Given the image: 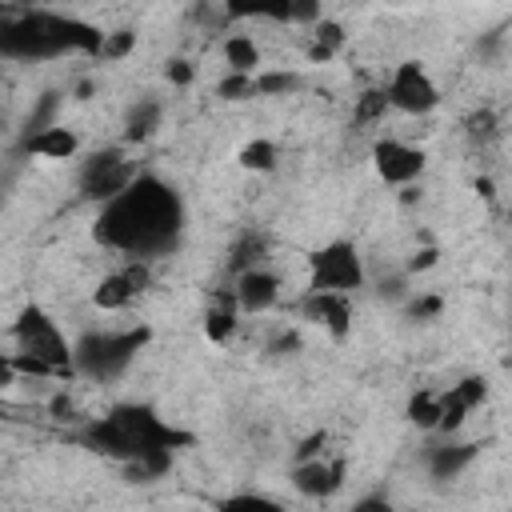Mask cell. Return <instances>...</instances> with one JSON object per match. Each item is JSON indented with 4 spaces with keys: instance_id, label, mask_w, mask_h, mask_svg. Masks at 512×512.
<instances>
[{
    "instance_id": "484cf974",
    "label": "cell",
    "mask_w": 512,
    "mask_h": 512,
    "mask_svg": "<svg viewBox=\"0 0 512 512\" xmlns=\"http://www.w3.org/2000/svg\"><path fill=\"white\" fill-rule=\"evenodd\" d=\"M240 168H248V172H272L276 168V160H280V152H276V144L272 140H264V136H256V140H248L244 148H240Z\"/></svg>"
},
{
    "instance_id": "6da1fadb",
    "label": "cell",
    "mask_w": 512,
    "mask_h": 512,
    "mask_svg": "<svg viewBox=\"0 0 512 512\" xmlns=\"http://www.w3.org/2000/svg\"><path fill=\"white\" fill-rule=\"evenodd\" d=\"M92 236L100 248L120 252L124 260H160L184 240V196L172 180L140 172L116 200L96 208Z\"/></svg>"
},
{
    "instance_id": "2e32d148",
    "label": "cell",
    "mask_w": 512,
    "mask_h": 512,
    "mask_svg": "<svg viewBox=\"0 0 512 512\" xmlns=\"http://www.w3.org/2000/svg\"><path fill=\"white\" fill-rule=\"evenodd\" d=\"M268 252H272L268 232H260V228H244V232H240V236L228 244L224 268H228L232 276H244V272H252V268H264Z\"/></svg>"
},
{
    "instance_id": "4fadbf2b",
    "label": "cell",
    "mask_w": 512,
    "mask_h": 512,
    "mask_svg": "<svg viewBox=\"0 0 512 512\" xmlns=\"http://www.w3.org/2000/svg\"><path fill=\"white\" fill-rule=\"evenodd\" d=\"M300 316L320 324L332 340H348L352 336V296L344 292H304L300 296Z\"/></svg>"
},
{
    "instance_id": "e575fe53",
    "label": "cell",
    "mask_w": 512,
    "mask_h": 512,
    "mask_svg": "<svg viewBox=\"0 0 512 512\" xmlns=\"http://www.w3.org/2000/svg\"><path fill=\"white\" fill-rule=\"evenodd\" d=\"M380 296H388V300H404V292H408V272H396V276H388V280H380V288H376Z\"/></svg>"
},
{
    "instance_id": "52a82bcc",
    "label": "cell",
    "mask_w": 512,
    "mask_h": 512,
    "mask_svg": "<svg viewBox=\"0 0 512 512\" xmlns=\"http://www.w3.org/2000/svg\"><path fill=\"white\" fill-rule=\"evenodd\" d=\"M308 288L312 292H344L364 288V256L352 240H328L308 252Z\"/></svg>"
},
{
    "instance_id": "d6a6232c",
    "label": "cell",
    "mask_w": 512,
    "mask_h": 512,
    "mask_svg": "<svg viewBox=\"0 0 512 512\" xmlns=\"http://www.w3.org/2000/svg\"><path fill=\"white\" fill-rule=\"evenodd\" d=\"M164 76H168V84H176V88H188V84L196 80V68H192V60H184V56H172V60H168V68H164Z\"/></svg>"
},
{
    "instance_id": "d4e9b609",
    "label": "cell",
    "mask_w": 512,
    "mask_h": 512,
    "mask_svg": "<svg viewBox=\"0 0 512 512\" xmlns=\"http://www.w3.org/2000/svg\"><path fill=\"white\" fill-rule=\"evenodd\" d=\"M404 416H408V424H416V428H424V432H436L440 428V392H416L412 400H408V408H404Z\"/></svg>"
},
{
    "instance_id": "30bf717a",
    "label": "cell",
    "mask_w": 512,
    "mask_h": 512,
    "mask_svg": "<svg viewBox=\"0 0 512 512\" xmlns=\"http://www.w3.org/2000/svg\"><path fill=\"white\" fill-rule=\"evenodd\" d=\"M372 168L384 184H396V188H412L424 168H428V156L424 148L416 144H404V140H392V136H380L372 144Z\"/></svg>"
},
{
    "instance_id": "3957f363",
    "label": "cell",
    "mask_w": 512,
    "mask_h": 512,
    "mask_svg": "<svg viewBox=\"0 0 512 512\" xmlns=\"http://www.w3.org/2000/svg\"><path fill=\"white\" fill-rule=\"evenodd\" d=\"M108 32L72 16V12H52V8H20L4 12L0 20V56L4 60H56V56H104Z\"/></svg>"
},
{
    "instance_id": "d590c367",
    "label": "cell",
    "mask_w": 512,
    "mask_h": 512,
    "mask_svg": "<svg viewBox=\"0 0 512 512\" xmlns=\"http://www.w3.org/2000/svg\"><path fill=\"white\" fill-rule=\"evenodd\" d=\"M352 512H392V500L384 492H368V496H360L352 504Z\"/></svg>"
},
{
    "instance_id": "7a4b0ae2",
    "label": "cell",
    "mask_w": 512,
    "mask_h": 512,
    "mask_svg": "<svg viewBox=\"0 0 512 512\" xmlns=\"http://www.w3.org/2000/svg\"><path fill=\"white\" fill-rule=\"evenodd\" d=\"M80 444L96 456L128 464L136 476H160L172 468V456L180 448L196 444V436L188 428L168 424L152 404L124 400V404L108 408L104 416L88 420L80 432Z\"/></svg>"
},
{
    "instance_id": "4316f807",
    "label": "cell",
    "mask_w": 512,
    "mask_h": 512,
    "mask_svg": "<svg viewBox=\"0 0 512 512\" xmlns=\"http://www.w3.org/2000/svg\"><path fill=\"white\" fill-rule=\"evenodd\" d=\"M216 512H288V508L264 492H232L216 504Z\"/></svg>"
},
{
    "instance_id": "9a60e30c",
    "label": "cell",
    "mask_w": 512,
    "mask_h": 512,
    "mask_svg": "<svg viewBox=\"0 0 512 512\" xmlns=\"http://www.w3.org/2000/svg\"><path fill=\"white\" fill-rule=\"evenodd\" d=\"M280 300V276L268 268H252L244 276H236V304L244 316H260Z\"/></svg>"
},
{
    "instance_id": "f1b7e54d",
    "label": "cell",
    "mask_w": 512,
    "mask_h": 512,
    "mask_svg": "<svg viewBox=\"0 0 512 512\" xmlns=\"http://www.w3.org/2000/svg\"><path fill=\"white\" fill-rule=\"evenodd\" d=\"M216 96H220V100H252V96H256V76L228 72V76L216 84Z\"/></svg>"
},
{
    "instance_id": "e0dca14e",
    "label": "cell",
    "mask_w": 512,
    "mask_h": 512,
    "mask_svg": "<svg viewBox=\"0 0 512 512\" xmlns=\"http://www.w3.org/2000/svg\"><path fill=\"white\" fill-rule=\"evenodd\" d=\"M160 120H164V100H160V96L148 92V96L132 100L128 112H124V144H144V140H152L156 128H160Z\"/></svg>"
},
{
    "instance_id": "836d02e7",
    "label": "cell",
    "mask_w": 512,
    "mask_h": 512,
    "mask_svg": "<svg viewBox=\"0 0 512 512\" xmlns=\"http://www.w3.org/2000/svg\"><path fill=\"white\" fill-rule=\"evenodd\" d=\"M436 260H440V252H436L432 244H424V248H416V252H412V260L404 264V272H408V276H420V272L436 268Z\"/></svg>"
},
{
    "instance_id": "8fae6325",
    "label": "cell",
    "mask_w": 512,
    "mask_h": 512,
    "mask_svg": "<svg viewBox=\"0 0 512 512\" xmlns=\"http://www.w3.org/2000/svg\"><path fill=\"white\" fill-rule=\"evenodd\" d=\"M488 400V380L484 376H464V380H456V384H448L444 392H440V436H456L460 428H464V420L480 408Z\"/></svg>"
},
{
    "instance_id": "f546056e",
    "label": "cell",
    "mask_w": 512,
    "mask_h": 512,
    "mask_svg": "<svg viewBox=\"0 0 512 512\" xmlns=\"http://www.w3.org/2000/svg\"><path fill=\"white\" fill-rule=\"evenodd\" d=\"M408 320H436L440 312H444V296H436V292H420V296H412L408 300Z\"/></svg>"
},
{
    "instance_id": "603a6c76",
    "label": "cell",
    "mask_w": 512,
    "mask_h": 512,
    "mask_svg": "<svg viewBox=\"0 0 512 512\" xmlns=\"http://www.w3.org/2000/svg\"><path fill=\"white\" fill-rule=\"evenodd\" d=\"M388 112H392L388 92H384V88H364V92L356 96V104H352V128L364 132V128H372V124H380Z\"/></svg>"
},
{
    "instance_id": "277c9868",
    "label": "cell",
    "mask_w": 512,
    "mask_h": 512,
    "mask_svg": "<svg viewBox=\"0 0 512 512\" xmlns=\"http://www.w3.org/2000/svg\"><path fill=\"white\" fill-rule=\"evenodd\" d=\"M152 344L148 324L132 328H88L80 340H72V368L84 380L108 384L132 368V360Z\"/></svg>"
},
{
    "instance_id": "1f68e13d",
    "label": "cell",
    "mask_w": 512,
    "mask_h": 512,
    "mask_svg": "<svg viewBox=\"0 0 512 512\" xmlns=\"http://www.w3.org/2000/svg\"><path fill=\"white\" fill-rule=\"evenodd\" d=\"M320 456H328V432H312V436H304V440L296 444V452H292V464L320 460Z\"/></svg>"
},
{
    "instance_id": "8992f818",
    "label": "cell",
    "mask_w": 512,
    "mask_h": 512,
    "mask_svg": "<svg viewBox=\"0 0 512 512\" xmlns=\"http://www.w3.org/2000/svg\"><path fill=\"white\" fill-rule=\"evenodd\" d=\"M136 176H140V168L128 160L124 144H108V148H96V152H88L80 160V168H76V192H80V200H92V204L104 208Z\"/></svg>"
},
{
    "instance_id": "9c48e42d",
    "label": "cell",
    "mask_w": 512,
    "mask_h": 512,
    "mask_svg": "<svg viewBox=\"0 0 512 512\" xmlns=\"http://www.w3.org/2000/svg\"><path fill=\"white\" fill-rule=\"evenodd\" d=\"M152 288V264L148 260H124L120 268H112L96 292H92V304L100 312H120V308H132L144 292Z\"/></svg>"
},
{
    "instance_id": "8d00e7d4",
    "label": "cell",
    "mask_w": 512,
    "mask_h": 512,
    "mask_svg": "<svg viewBox=\"0 0 512 512\" xmlns=\"http://www.w3.org/2000/svg\"><path fill=\"white\" fill-rule=\"evenodd\" d=\"M272 352H276V356H292V352H300V336H296V332H280V336L272 340Z\"/></svg>"
},
{
    "instance_id": "7c38bea8",
    "label": "cell",
    "mask_w": 512,
    "mask_h": 512,
    "mask_svg": "<svg viewBox=\"0 0 512 512\" xmlns=\"http://www.w3.org/2000/svg\"><path fill=\"white\" fill-rule=\"evenodd\" d=\"M348 480V460L344 456H320V460H304L292 464V488L308 500H328L344 488Z\"/></svg>"
},
{
    "instance_id": "5b68a950",
    "label": "cell",
    "mask_w": 512,
    "mask_h": 512,
    "mask_svg": "<svg viewBox=\"0 0 512 512\" xmlns=\"http://www.w3.org/2000/svg\"><path fill=\"white\" fill-rule=\"evenodd\" d=\"M8 332H12L16 352L44 360L48 368H56V372H60V380L76 376V368H72V340L60 332V324H56L40 304H24Z\"/></svg>"
},
{
    "instance_id": "44dd1931",
    "label": "cell",
    "mask_w": 512,
    "mask_h": 512,
    "mask_svg": "<svg viewBox=\"0 0 512 512\" xmlns=\"http://www.w3.org/2000/svg\"><path fill=\"white\" fill-rule=\"evenodd\" d=\"M340 48H344V24L320 16V20L312 24V36H308V48H304L308 60H312V64H324V60H332Z\"/></svg>"
},
{
    "instance_id": "cb8c5ba5",
    "label": "cell",
    "mask_w": 512,
    "mask_h": 512,
    "mask_svg": "<svg viewBox=\"0 0 512 512\" xmlns=\"http://www.w3.org/2000/svg\"><path fill=\"white\" fill-rule=\"evenodd\" d=\"M460 128H464V136H468L472 148H492L500 140V116L492 108H472Z\"/></svg>"
},
{
    "instance_id": "f35d334b",
    "label": "cell",
    "mask_w": 512,
    "mask_h": 512,
    "mask_svg": "<svg viewBox=\"0 0 512 512\" xmlns=\"http://www.w3.org/2000/svg\"><path fill=\"white\" fill-rule=\"evenodd\" d=\"M400 204H420V188H400Z\"/></svg>"
},
{
    "instance_id": "ffe728a7",
    "label": "cell",
    "mask_w": 512,
    "mask_h": 512,
    "mask_svg": "<svg viewBox=\"0 0 512 512\" xmlns=\"http://www.w3.org/2000/svg\"><path fill=\"white\" fill-rule=\"evenodd\" d=\"M76 148H80V136H76L72 128H64V124H56V128H48L44 136H36V140L24 148V156H44V160H72V156H76Z\"/></svg>"
},
{
    "instance_id": "5bb4252c",
    "label": "cell",
    "mask_w": 512,
    "mask_h": 512,
    "mask_svg": "<svg viewBox=\"0 0 512 512\" xmlns=\"http://www.w3.org/2000/svg\"><path fill=\"white\" fill-rule=\"evenodd\" d=\"M480 440H456V436H440V440H432L428 448H424V468H428V476L432 480H440V484H448V480H456L464 468H472V460L480 456Z\"/></svg>"
},
{
    "instance_id": "d6986e66",
    "label": "cell",
    "mask_w": 512,
    "mask_h": 512,
    "mask_svg": "<svg viewBox=\"0 0 512 512\" xmlns=\"http://www.w3.org/2000/svg\"><path fill=\"white\" fill-rule=\"evenodd\" d=\"M56 112H60V92H56V88L40 92L36 104H32V112L24 116V128H20V136H16V152H24L36 136H44L48 128H56Z\"/></svg>"
},
{
    "instance_id": "7402d4cb",
    "label": "cell",
    "mask_w": 512,
    "mask_h": 512,
    "mask_svg": "<svg viewBox=\"0 0 512 512\" xmlns=\"http://www.w3.org/2000/svg\"><path fill=\"white\" fill-rule=\"evenodd\" d=\"M224 64H228V72L256 76V72H260V44H256L248 32L224 36Z\"/></svg>"
},
{
    "instance_id": "ba28073f",
    "label": "cell",
    "mask_w": 512,
    "mask_h": 512,
    "mask_svg": "<svg viewBox=\"0 0 512 512\" xmlns=\"http://www.w3.org/2000/svg\"><path fill=\"white\" fill-rule=\"evenodd\" d=\"M384 92H388V104H392L396 112H404V116H428V112L440 104V88H436V80L424 72L420 60H400V64L392 68Z\"/></svg>"
},
{
    "instance_id": "74e56055",
    "label": "cell",
    "mask_w": 512,
    "mask_h": 512,
    "mask_svg": "<svg viewBox=\"0 0 512 512\" xmlns=\"http://www.w3.org/2000/svg\"><path fill=\"white\" fill-rule=\"evenodd\" d=\"M484 200H496V184H492V176H476V184H472Z\"/></svg>"
},
{
    "instance_id": "ac0fdd59",
    "label": "cell",
    "mask_w": 512,
    "mask_h": 512,
    "mask_svg": "<svg viewBox=\"0 0 512 512\" xmlns=\"http://www.w3.org/2000/svg\"><path fill=\"white\" fill-rule=\"evenodd\" d=\"M236 328H240V304H236V288H228V292H216L212 296V308L204 312V336L212 340V344H228L232 336H236Z\"/></svg>"
},
{
    "instance_id": "83f0119b",
    "label": "cell",
    "mask_w": 512,
    "mask_h": 512,
    "mask_svg": "<svg viewBox=\"0 0 512 512\" xmlns=\"http://www.w3.org/2000/svg\"><path fill=\"white\" fill-rule=\"evenodd\" d=\"M300 88V76L288 68H264L256 72V96H288Z\"/></svg>"
},
{
    "instance_id": "4dcf8cb0",
    "label": "cell",
    "mask_w": 512,
    "mask_h": 512,
    "mask_svg": "<svg viewBox=\"0 0 512 512\" xmlns=\"http://www.w3.org/2000/svg\"><path fill=\"white\" fill-rule=\"evenodd\" d=\"M132 48H136V32H132V28H116V32H108L100 60H120V56H128Z\"/></svg>"
}]
</instances>
